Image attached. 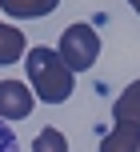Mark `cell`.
Masks as SVG:
<instances>
[{"instance_id": "cell-1", "label": "cell", "mask_w": 140, "mask_h": 152, "mask_svg": "<svg viewBox=\"0 0 140 152\" xmlns=\"http://www.w3.org/2000/svg\"><path fill=\"white\" fill-rule=\"evenodd\" d=\"M24 72H28V88L36 92V100L44 104H64L72 96V84H76V72L60 60V52L48 44L28 48L24 52Z\"/></svg>"}, {"instance_id": "cell-2", "label": "cell", "mask_w": 140, "mask_h": 152, "mask_svg": "<svg viewBox=\"0 0 140 152\" xmlns=\"http://www.w3.org/2000/svg\"><path fill=\"white\" fill-rule=\"evenodd\" d=\"M56 52H60V60L68 64L72 72H88L96 64V56H100V36H96L92 24H68V28L60 32Z\"/></svg>"}, {"instance_id": "cell-3", "label": "cell", "mask_w": 140, "mask_h": 152, "mask_svg": "<svg viewBox=\"0 0 140 152\" xmlns=\"http://www.w3.org/2000/svg\"><path fill=\"white\" fill-rule=\"evenodd\" d=\"M36 92L20 80H0V120H28Z\"/></svg>"}, {"instance_id": "cell-4", "label": "cell", "mask_w": 140, "mask_h": 152, "mask_svg": "<svg viewBox=\"0 0 140 152\" xmlns=\"http://www.w3.org/2000/svg\"><path fill=\"white\" fill-rule=\"evenodd\" d=\"M112 124L140 132V80H132V84L116 96V104H112Z\"/></svg>"}, {"instance_id": "cell-5", "label": "cell", "mask_w": 140, "mask_h": 152, "mask_svg": "<svg viewBox=\"0 0 140 152\" xmlns=\"http://www.w3.org/2000/svg\"><path fill=\"white\" fill-rule=\"evenodd\" d=\"M24 52H28L24 32L16 28V24H4V20H0V64H16V60H24Z\"/></svg>"}, {"instance_id": "cell-6", "label": "cell", "mask_w": 140, "mask_h": 152, "mask_svg": "<svg viewBox=\"0 0 140 152\" xmlns=\"http://www.w3.org/2000/svg\"><path fill=\"white\" fill-rule=\"evenodd\" d=\"M0 8H4L8 16H16V20H36V16L56 12L60 0H0Z\"/></svg>"}, {"instance_id": "cell-7", "label": "cell", "mask_w": 140, "mask_h": 152, "mask_svg": "<svg viewBox=\"0 0 140 152\" xmlns=\"http://www.w3.org/2000/svg\"><path fill=\"white\" fill-rule=\"evenodd\" d=\"M100 152H140V132L112 124V132L100 140Z\"/></svg>"}, {"instance_id": "cell-8", "label": "cell", "mask_w": 140, "mask_h": 152, "mask_svg": "<svg viewBox=\"0 0 140 152\" xmlns=\"http://www.w3.org/2000/svg\"><path fill=\"white\" fill-rule=\"evenodd\" d=\"M32 152H68V136L60 128H40L32 140Z\"/></svg>"}, {"instance_id": "cell-9", "label": "cell", "mask_w": 140, "mask_h": 152, "mask_svg": "<svg viewBox=\"0 0 140 152\" xmlns=\"http://www.w3.org/2000/svg\"><path fill=\"white\" fill-rule=\"evenodd\" d=\"M0 152H20V144H16V132L8 128V120H0Z\"/></svg>"}, {"instance_id": "cell-10", "label": "cell", "mask_w": 140, "mask_h": 152, "mask_svg": "<svg viewBox=\"0 0 140 152\" xmlns=\"http://www.w3.org/2000/svg\"><path fill=\"white\" fill-rule=\"evenodd\" d=\"M128 4H132V8H136V12H140V0H128Z\"/></svg>"}]
</instances>
